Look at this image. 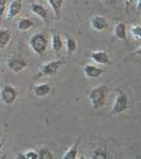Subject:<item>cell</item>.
I'll return each instance as SVG.
<instances>
[{
  "instance_id": "1",
  "label": "cell",
  "mask_w": 141,
  "mask_h": 159,
  "mask_svg": "<svg viewBox=\"0 0 141 159\" xmlns=\"http://www.w3.org/2000/svg\"><path fill=\"white\" fill-rule=\"evenodd\" d=\"M106 92L107 88L105 85H99L89 92L88 98L92 108L98 109L101 108L102 106H104L105 101H106Z\"/></svg>"
},
{
  "instance_id": "2",
  "label": "cell",
  "mask_w": 141,
  "mask_h": 159,
  "mask_svg": "<svg viewBox=\"0 0 141 159\" xmlns=\"http://www.w3.org/2000/svg\"><path fill=\"white\" fill-rule=\"evenodd\" d=\"M29 43L31 49L34 51L36 54L42 55L47 50L48 40L45 35L42 34V33H36V34L32 35V37L30 38Z\"/></svg>"
},
{
  "instance_id": "3",
  "label": "cell",
  "mask_w": 141,
  "mask_h": 159,
  "mask_svg": "<svg viewBox=\"0 0 141 159\" xmlns=\"http://www.w3.org/2000/svg\"><path fill=\"white\" fill-rule=\"evenodd\" d=\"M117 92H118V96L111 107V114H114V115L122 114L125 110L129 109V106H130L127 94L125 93L122 89H117Z\"/></svg>"
},
{
  "instance_id": "4",
  "label": "cell",
  "mask_w": 141,
  "mask_h": 159,
  "mask_svg": "<svg viewBox=\"0 0 141 159\" xmlns=\"http://www.w3.org/2000/svg\"><path fill=\"white\" fill-rule=\"evenodd\" d=\"M63 65H65V61L64 60H55L51 61L48 63L43 64L39 67V74L40 75H54L57 73L60 68Z\"/></svg>"
},
{
  "instance_id": "5",
  "label": "cell",
  "mask_w": 141,
  "mask_h": 159,
  "mask_svg": "<svg viewBox=\"0 0 141 159\" xmlns=\"http://www.w3.org/2000/svg\"><path fill=\"white\" fill-rule=\"evenodd\" d=\"M0 98L4 104L11 105L16 101L17 90L11 85H4L0 90Z\"/></svg>"
},
{
  "instance_id": "6",
  "label": "cell",
  "mask_w": 141,
  "mask_h": 159,
  "mask_svg": "<svg viewBox=\"0 0 141 159\" xmlns=\"http://www.w3.org/2000/svg\"><path fill=\"white\" fill-rule=\"evenodd\" d=\"M108 27V22L105 17L100 16V15H94L90 18V28L94 31H104L106 28Z\"/></svg>"
},
{
  "instance_id": "7",
  "label": "cell",
  "mask_w": 141,
  "mask_h": 159,
  "mask_svg": "<svg viewBox=\"0 0 141 159\" xmlns=\"http://www.w3.org/2000/svg\"><path fill=\"white\" fill-rule=\"evenodd\" d=\"M7 65L12 71H14L16 73H20L27 67V61L19 57H12L10 60H7Z\"/></svg>"
},
{
  "instance_id": "8",
  "label": "cell",
  "mask_w": 141,
  "mask_h": 159,
  "mask_svg": "<svg viewBox=\"0 0 141 159\" xmlns=\"http://www.w3.org/2000/svg\"><path fill=\"white\" fill-rule=\"evenodd\" d=\"M90 58L94 63L100 64V65H108V64H111V58H109V56H108V53L103 50L91 52Z\"/></svg>"
},
{
  "instance_id": "9",
  "label": "cell",
  "mask_w": 141,
  "mask_h": 159,
  "mask_svg": "<svg viewBox=\"0 0 141 159\" xmlns=\"http://www.w3.org/2000/svg\"><path fill=\"white\" fill-rule=\"evenodd\" d=\"M22 9V0H13L7 9V19L11 20L17 16Z\"/></svg>"
},
{
  "instance_id": "10",
  "label": "cell",
  "mask_w": 141,
  "mask_h": 159,
  "mask_svg": "<svg viewBox=\"0 0 141 159\" xmlns=\"http://www.w3.org/2000/svg\"><path fill=\"white\" fill-rule=\"evenodd\" d=\"M83 71H84V74H85L88 79H96L101 75V74H103L104 72L103 69L97 67V66H94V65H90V64L84 66Z\"/></svg>"
},
{
  "instance_id": "11",
  "label": "cell",
  "mask_w": 141,
  "mask_h": 159,
  "mask_svg": "<svg viewBox=\"0 0 141 159\" xmlns=\"http://www.w3.org/2000/svg\"><path fill=\"white\" fill-rule=\"evenodd\" d=\"M33 92L37 98H42V97H46L51 92V85L50 84H38V85L33 87Z\"/></svg>"
},
{
  "instance_id": "12",
  "label": "cell",
  "mask_w": 141,
  "mask_h": 159,
  "mask_svg": "<svg viewBox=\"0 0 141 159\" xmlns=\"http://www.w3.org/2000/svg\"><path fill=\"white\" fill-rule=\"evenodd\" d=\"M31 11L34 13L35 15H37L38 17H40L42 19H47L48 15H49L48 10L43 6H42V4H38V3L31 4Z\"/></svg>"
},
{
  "instance_id": "13",
  "label": "cell",
  "mask_w": 141,
  "mask_h": 159,
  "mask_svg": "<svg viewBox=\"0 0 141 159\" xmlns=\"http://www.w3.org/2000/svg\"><path fill=\"white\" fill-rule=\"evenodd\" d=\"M51 45H52V50L54 52H60L63 48V40H61V36L58 32L56 31H52V39H51Z\"/></svg>"
},
{
  "instance_id": "14",
  "label": "cell",
  "mask_w": 141,
  "mask_h": 159,
  "mask_svg": "<svg viewBox=\"0 0 141 159\" xmlns=\"http://www.w3.org/2000/svg\"><path fill=\"white\" fill-rule=\"evenodd\" d=\"M115 36L120 40H126V25L124 22H118L114 29Z\"/></svg>"
},
{
  "instance_id": "15",
  "label": "cell",
  "mask_w": 141,
  "mask_h": 159,
  "mask_svg": "<svg viewBox=\"0 0 141 159\" xmlns=\"http://www.w3.org/2000/svg\"><path fill=\"white\" fill-rule=\"evenodd\" d=\"M78 49V43H76L75 38L71 35H67L66 36V50L69 55L74 53Z\"/></svg>"
},
{
  "instance_id": "16",
  "label": "cell",
  "mask_w": 141,
  "mask_h": 159,
  "mask_svg": "<svg viewBox=\"0 0 141 159\" xmlns=\"http://www.w3.org/2000/svg\"><path fill=\"white\" fill-rule=\"evenodd\" d=\"M79 145H80V140H78L74 144H72L70 148H68L67 152L64 154L63 158L64 159H75L76 157H78Z\"/></svg>"
},
{
  "instance_id": "17",
  "label": "cell",
  "mask_w": 141,
  "mask_h": 159,
  "mask_svg": "<svg viewBox=\"0 0 141 159\" xmlns=\"http://www.w3.org/2000/svg\"><path fill=\"white\" fill-rule=\"evenodd\" d=\"M11 33L6 29H0V47H6L11 40Z\"/></svg>"
},
{
  "instance_id": "18",
  "label": "cell",
  "mask_w": 141,
  "mask_h": 159,
  "mask_svg": "<svg viewBox=\"0 0 141 159\" xmlns=\"http://www.w3.org/2000/svg\"><path fill=\"white\" fill-rule=\"evenodd\" d=\"M47 1L49 2L51 9L53 10L55 16H60L61 7H63V3H64V0H47Z\"/></svg>"
},
{
  "instance_id": "19",
  "label": "cell",
  "mask_w": 141,
  "mask_h": 159,
  "mask_svg": "<svg viewBox=\"0 0 141 159\" xmlns=\"http://www.w3.org/2000/svg\"><path fill=\"white\" fill-rule=\"evenodd\" d=\"M109 157V154L106 150L102 148H98L91 153L92 159H106Z\"/></svg>"
},
{
  "instance_id": "20",
  "label": "cell",
  "mask_w": 141,
  "mask_h": 159,
  "mask_svg": "<svg viewBox=\"0 0 141 159\" xmlns=\"http://www.w3.org/2000/svg\"><path fill=\"white\" fill-rule=\"evenodd\" d=\"M33 25H34V24H33V21L30 18H21L18 21V24H17V27H18L20 31H27L31 29Z\"/></svg>"
},
{
  "instance_id": "21",
  "label": "cell",
  "mask_w": 141,
  "mask_h": 159,
  "mask_svg": "<svg viewBox=\"0 0 141 159\" xmlns=\"http://www.w3.org/2000/svg\"><path fill=\"white\" fill-rule=\"evenodd\" d=\"M130 34L134 39L140 40L141 39V25H133L130 28Z\"/></svg>"
},
{
  "instance_id": "22",
  "label": "cell",
  "mask_w": 141,
  "mask_h": 159,
  "mask_svg": "<svg viewBox=\"0 0 141 159\" xmlns=\"http://www.w3.org/2000/svg\"><path fill=\"white\" fill-rule=\"evenodd\" d=\"M39 155V159H52L53 158V154L50 152V150L48 148H42V150L38 152Z\"/></svg>"
},
{
  "instance_id": "23",
  "label": "cell",
  "mask_w": 141,
  "mask_h": 159,
  "mask_svg": "<svg viewBox=\"0 0 141 159\" xmlns=\"http://www.w3.org/2000/svg\"><path fill=\"white\" fill-rule=\"evenodd\" d=\"M25 159H39V155L36 151H28L25 153Z\"/></svg>"
},
{
  "instance_id": "24",
  "label": "cell",
  "mask_w": 141,
  "mask_h": 159,
  "mask_svg": "<svg viewBox=\"0 0 141 159\" xmlns=\"http://www.w3.org/2000/svg\"><path fill=\"white\" fill-rule=\"evenodd\" d=\"M7 9V0H0V18L3 16Z\"/></svg>"
},
{
  "instance_id": "25",
  "label": "cell",
  "mask_w": 141,
  "mask_h": 159,
  "mask_svg": "<svg viewBox=\"0 0 141 159\" xmlns=\"http://www.w3.org/2000/svg\"><path fill=\"white\" fill-rule=\"evenodd\" d=\"M101 1L104 2L105 4H108V6H115L117 0H101Z\"/></svg>"
},
{
  "instance_id": "26",
  "label": "cell",
  "mask_w": 141,
  "mask_h": 159,
  "mask_svg": "<svg viewBox=\"0 0 141 159\" xmlns=\"http://www.w3.org/2000/svg\"><path fill=\"white\" fill-rule=\"evenodd\" d=\"M124 1H125V11H129L130 6L135 1V0H124Z\"/></svg>"
},
{
  "instance_id": "27",
  "label": "cell",
  "mask_w": 141,
  "mask_h": 159,
  "mask_svg": "<svg viewBox=\"0 0 141 159\" xmlns=\"http://www.w3.org/2000/svg\"><path fill=\"white\" fill-rule=\"evenodd\" d=\"M16 158H21V159H25V153H24V154L19 153L18 155L16 156Z\"/></svg>"
},
{
  "instance_id": "28",
  "label": "cell",
  "mask_w": 141,
  "mask_h": 159,
  "mask_svg": "<svg viewBox=\"0 0 141 159\" xmlns=\"http://www.w3.org/2000/svg\"><path fill=\"white\" fill-rule=\"evenodd\" d=\"M134 54H137V55H140V56H141V47H139L137 50L135 51V52H134Z\"/></svg>"
},
{
  "instance_id": "29",
  "label": "cell",
  "mask_w": 141,
  "mask_h": 159,
  "mask_svg": "<svg viewBox=\"0 0 141 159\" xmlns=\"http://www.w3.org/2000/svg\"><path fill=\"white\" fill-rule=\"evenodd\" d=\"M137 10L141 11V0H138L137 1Z\"/></svg>"
},
{
  "instance_id": "30",
  "label": "cell",
  "mask_w": 141,
  "mask_h": 159,
  "mask_svg": "<svg viewBox=\"0 0 141 159\" xmlns=\"http://www.w3.org/2000/svg\"><path fill=\"white\" fill-rule=\"evenodd\" d=\"M3 145H4V141H1V142H0V153H1L2 148H3Z\"/></svg>"
}]
</instances>
